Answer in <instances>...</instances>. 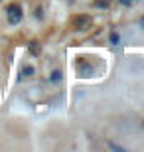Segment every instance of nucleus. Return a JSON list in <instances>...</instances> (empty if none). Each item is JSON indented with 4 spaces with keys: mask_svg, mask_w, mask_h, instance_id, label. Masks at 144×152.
Masks as SVG:
<instances>
[{
    "mask_svg": "<svg viewBox=\"0 0 144 152\" xmlns=\"http://www.w3.org/2000/svg\"><path fill=\"white\" fill-rule=\"evenodd\" d=\"M61 79H63V71L61 69H53L50 73V83H59Z\"/></svg>",
    "mask_w": 144,
    "mask_h": 152,
    "instance_id": "423d86ee",
    "label": "nucleus"
},
{
    "mask_svg": "<svg viewBox=\"0 0 144 152\" xmlns=\"http://www.w3.org/2000/svg\"><path fill=\"white\" fill-rule=\"evenodd\" d=\"M109 148H111V150H121V152L126 150L124 146H118V144H115V142H109Z\"/></svg>",
    "mask_w": 144,
    "mask_h": 152,
    "instance_id": "1a4fd4ad",
    "label": "nucleus"
},
{
    "mask_svg": "<svg viewBox=\"0 0 144 152\" xmlns=\"http://www.w3.org/2000/svg\"><path fill=\"white\" fill-rule=\"evenodd\" d=\"M75 71H77V77H93L95 65L89 61L87 57H79L77 61H75Z\"/></svg>",
    "mask_w": 144,
    "mask_h": 152,
    "instance_id": "7ed1b4c3",
    "label": "nucleus"
},
{
    "mask_svg": "<svg viewBox=\"0 0 144 152\" xmlns=\"http://www.w3.org/2000/svg\"><path fill=\"white\" fill-rule=\"evenodd\" d=\"M109 44L111 45H118L121 44V34H118V32H111V36H109Z\"/></svg>",
    "mask_w": 144,
    "mask_h": 152,
    "instance_id": "0eeeda50",
    "label": "nucleus"
},
{
    "mask_svg": "<svg viewBox=\"0 0 144 152\" xmlns=\"http://www.w3.org/2000/svg\"><path fill=\"white\" fill-rule=\"evenodd\" d=\"M28 51L32 56H39V51H42V45H39L38 39H30L28 42Z\"/></svg>",
    "mask_w": 144,
    "mask_h": 152,
    "instance_id": "20e7f679",
    "label": "nucleus"
},
{
    "mask_svg": "<svg viewBox=\"0 0 144 152\" xmlns=\"http://www.w3.org/2000/svg\"><path fill=\"white\" fill-rule=\"evenodd\" d=\"M34 73H36V67H34V65H24V67L20 69V75H18V79L22 81L24 77H32Z\"/></svg>",
    "mask_w": 144,
    "mask_h": 152,
    "instance_id": "39448f33",
    "label": "nucleus"
},
{
    "mask_svg": "<svg viewBox=\"0 0 144 152\" xmlns=\"http://www.w3.org/2000/svg\"><path fill=\"white\" fill-rule=\"evenodd\" d=\"M109 4H111V0H95V6H97L99 10H107Z\"/></svg>",
    "mask_w": 144,
    "mask_h": 152,
    "instance_id": "6e6552de",
    "label": "nucleus"
},
{
    "mask_svg": "<svg viewBox=\"0 0 144 152\" xmlns=\"http://www.w3.org/2000/svg\"><path fill=\"white\" fill-rule=\"evenodd\" d=\"M91 26H93V18L89 16V14H75L71 18L73 32H87Z\"/></svg>",
    "mask_w": 144,
    "mask_h": 152,
    "instance_id": "f03ea898",
    "label": "nucleus"
},
{
    "mask_svg": "<svg viewBox=\"0 0 144 152\" xmlns=\"http://www.w3.org/2000/svg\"><path fill=\"white\" fill-rule=\"evenodd\" d=\"M4 14H6V20L10 26H16V24L22 22L24 18V8L20 2H10V4L4 8Z\"/></svg>",
    "mask_w": 144,
    "mask_h": 152,
    "instance_id": "f257e3e1",
    "label": "nucleus"
},
{
    "mask_svg": "<svg viewBox=\"0 0 144 152\" xmlns=\"http://www.w3.org/2000/svg\"><path fill=\"white\" fill-rule=\"evenodd\" d=\"M138 26H140V30H144V16L140 18V22H138Z\"/></svg>",
    "mask_w": 144,
    "mask_h": 152,
    "instance_id": "9d476101",
    "label": "nucleus"
}]
</instances>
